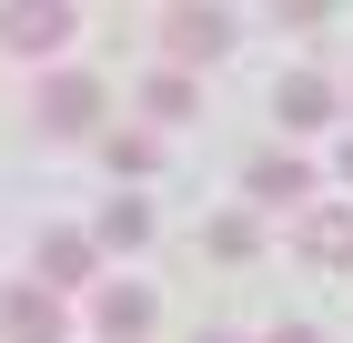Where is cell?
Instances as JSON below:
<instances>
[{
    "label": "cell",
    "instance_id": "cell-8",
    "mask_svg": "<svg viewBox=\"0 0 353 343\" xmlns=\"http://www.w3.org/2000/svg\"><path fill=\"white\" fill-rule=\"evenodd\" d=\"M91 323H101V343H132L141 323H152V293L141 283H101L91 293Z\"/></svg>",
    "mask_w": 353,
    "mask_h": 343
},
{
    "label": "cell",
    "instance_id": "cell-13",
    "mask_svg": "<svg viewBox=\"0 0 353 343\" xmlns=\"http://www.w3.org/2000/svg\"><path fill=\"white\" fill-rule=\"evenodd\" d=\"M212 253H232V263L263 253V222H252V212H222V222H212Z\"/></svg>",
    "mask_w": 353,
    "mask_h": 343
},
{
    "label": "cell",
    "instance_id": "cell-7",
    "mask_svg": "<svg viewBox=\"0 0 353 343\" xmlns=\"http://www.w3.org/2000/svg\"><path fill=\"white\" fill-rule=\"evenodd\" d=\"M272 121H293V132L333 121V81H323V71H283V91H272Z\"/></svg>",
    "mask_w": 353,
    "mask_h": 343
},
{
    "label": "cell",
    "instance_id": "cell-3",
    "mask_svg": "<svg viewBox=\"0 0 353 343\" xmlns=\"http://www.w3.org/2000/svg\"><path fill=\"white\" fill-rule=\"evenodd\" d=\"M293 253H303L313 273H353V212H343V202H313V212L293 222Z\"/></svg>",
    "mask_w": 353,
    "mask_h": 343
},
{
    "label": "cell",
    "instance_id": "cell-11",
    "mask_svg": "<svg viewBox=\"0 0 353 343\" xmlns=\"http://www.w3.org/2000/svg\"><path fill=\"white\" fill-rule=\"evenodd\" d=\"M192 101H202L192 71H152V81H141V111H152V121H192Z\"/></svg>",
    "mask_w": 353,
    "mask_h": 343
},
{
    "label": "cell",
    "instance_id": "cell-4",
    "mask_svg": "<svg viewBox=\"0 0 353 343\" xmlns=\"http://www.w3.org/2000/svg\"><path fill=\"white\" fill-rule=\"evenodd\" d=\"M243 192H252V202H303V212H313V161H303V152H252L243 161Z\"/></svg>",
    "mask_w": 353,
    "mask_h": 343
},
{
    "label": "cell",
    "instance_id": "cell-5",
    "mask_svg": "<svg viewBox=\"0 0 353 343\" xmlns=\"http://www.w3.org/2000/svg\"><path fill=\"white\" fill-rule=\"evenodd\" d=\"M91 253H101L91 233H41V273H30V283L41 293H81L91 283Z\"/></svg>",
    "mask_w": 353,
    "mask_h": 343
},
{
    "label": "cell",
    "instance_id": "cell-1",
    "mask_svg": "<svg viewBox=\"0 0 353 343\" xmlns=\"http://www.w3.org/2000/svg\"><path fill=\"white\" fill-rule=\"evenodd\" d=\"M30 132H41V141L101 132V81H91V71H51V81H41V101H30Z\"/></svg>",
    "mask_w": 353,
    "mask_h": 343
},
{
    "label": "cell",
    "instance_id": "cell-10",
    "mask_svg": "<svg viewBox=\"0 0 353 343\" xmlns=\"http://www.w3.org/2000/svg\"><path fill=\"white\" fill-rule=\"evenodd\" d=\"M91 242H101V253H141V242H152V212H141L132 192H121V202H111L101 222H91Z\"/></svg>",
    "mask_w": 353,
    "mask_h": 343
},
{
    "label": "cell",
    "instance_id": "cell-17",
    "mask_svg": "<svg viewBox=\"0 0 353 343\" xmlns=\"http://www.w3.org/2000/svg\"><path fill=\"white\" fill-rule=\"evenodd\" d=\"M343 101H353V91H343Z\"/></svg>",
    "mask_w": 353,
    "mask_h": 343
},
{
    "label": "cell",
    "instance_id": "cell-16",
    "mask_svg": "<svg viewBox=\"0 0 353 343\" xmlns=\"http://www.w3.org/2000/svg\"><path fill=\"white\" fill-rule=\"evenodd\" d=\"M343 182H353V141H343Z\"/></svg>",
    "mask_w": 353,
    "mask_h": 343
},
{
    "label": "cell",
    "instance_id": "cell-9",
    "mask_svg": "<svg viewBox=\"0 0 353 343\" xmlns=\"http://www.w3.org/2000/svg\"><path fill=\"white\" fill-rule=\"evenodd\" d=\"M10 343H61V303H51L41 283L10 293Z\"/></svg>",
    "mask_w": 353,
    "mask_h": 343
},
{
    "label": "cell",
    "instance_id": "cell-14",
    "mask_svg": "<svg viewBox=\"0 0 353 343\" xmlns=\"http://www.w3.org/2000/svg\"><path fill=\"white\" fill-rule=\"evenodd\" d=\"M263 343H323V333H313V323H272Z\"/></svg>",
    "mask_w": 353,
    "mask_h": 343
},
{
    "label": "cell",
    "instance_id": "cell-12",
    "mask_svg": "<svg viewBox=\"0 0 353 343\" xmlns=\"http://www.w3.org/2000/svg\"><path fill=\"white\" fill-rule=\"evenodd\" d=\"M101 161L121 172V182H141V172L162 161V141H152V132H111V141H101Z\"/></svg>",
    "mask_w": 353,
    "mask_h": 343
},
{
    "label": "cell",
    "instance_id": "cell-6",
    "mask_svg": "<svg viewBox=\"0 0 353 343\" xmlns=\"http://www.w3.org/2000/svg\"><path fill=\"white\" fill-rule=\"evenodd\" d=\"M0 41H10V51L21 61H41V51H61V41H71V10H61V0H41V10H10V21H0Z\"/></svg>",
    "mask_w": 353,
    "mask_h": 343
},
{
    "label": "cell",
    "instance_id": "cell-2",
    "mask_svg": "<svg viewBox=\"0 0 353 343\" xmlns=\"http://www.w3.org/2000/svg\"><path fill=\"white\" fill-rule=\"evenodd\" d=\"M162 51H172V71H202V61H222L232 51V21H222V10H162Z\"/></svg>",
    "mask_w": 353,
    "mask_h": 343
},
{
    "label": "cell",
    "instance_id": "cell-15",
    "mask_svg": "<svg viewBox=\"0 0 353 343\" xmlns=\"http://www.w3.org/2000/svg\"><path fill=\"white\" fill-rule=\"evenodd\" d=\"M192 343H232V333H192Z\"/></svg>",
    "mask_w": 353,
    "mask_h": 343
}]
</instances>
